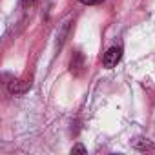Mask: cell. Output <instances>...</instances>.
Wrapping results in <instances>:
<instances>
[{
    "label": "cell",
    "instance_id": "6da1fadb",
    "mask_svg": "<svg viewBox=\"0 0 155 155\" xmlns=\"http://www.w3.org/2000/svg\"><path fill=\"white\" fill-rule=\"evenodd\" d=\"M120 58H122V46H111L102 57V66L106 69H111L120 62Z\"/></svg>",
    "mask_w": 155,
    "mask_h": 155
},
{
    "label": "cell",
    "instance_id": "7a4b0ae2",
    "mask_svg": "<svg viewBox=\"0 0 155 155\" xmlns=\"http://www.w3.org/2000/svg\"><path fill=\"white\" fill-rule=\"evenodd\" d=\"M84 55L81 53V51H77V53H73V57H71V62H69V71L73 73V75H77L79 77L82 71H84Z\"/></svg>",
    "mask_w": 155,
    "mask_h": 155
},
{
    "label": "cell",
    "instance_id": "3957f363",
    "mask_svg": "<svg viewBox=\"0 0 155 155\" xmlns=\"http://www.w3.org/2000/svg\"><path fill=\"white\" fill-rule=\"evenodd\" d=\"M131 144H133V148H135V150H139V151H151V150L155 148L151 140H148V139H142V137H140V139H135Z\"/></svg>",
    "mask_w": 155,
    "mask_h": 155
},
{
    "label": "cell",
    "instance_id": "277c9868",
    "mask_svg": "<svg viewBox=\"0 0 155 155\" xmlns=\"http://www.w3.org/2000/svg\"><path fill=\"white\" fill-rule=\"evenodd\" d=\"M71 153H82V155H84V153H88V150H86V146H82L81 142H77V144L71 148Z\"/></svg>",
    "mask_w": 155,
    "mask_h": 155
},
{
    "label": "cell",
    "instance_id": "5b68a950",
    "mask_svg": "<svg viewBox=\"0 0 155 155\" xmlns=\"http://www.w3.org/2000/svg\"><path fill=\"white\" fill-rule=\"evenodd\" d=\"M35 2H37V0H20V6H22L24 9H29Z\"/></svg>",
    "mask_w": 155,
    "mask_h": 155
},
{
    "label": "cell",
    "instance_id": "8992f818",
    "mask_svg": "<svg viewBox=\"0 0 155 155\" xmlns=\"http://www.w3.org/2000/svg\"><path fill=\"white\" fill-rule=\"evenodd\" d=\"M101 2H104V0H81V4H84V6H97Z\"/></svg>",
    "mask_w": 155,
    "mask_h": 155
}]
</instances>
